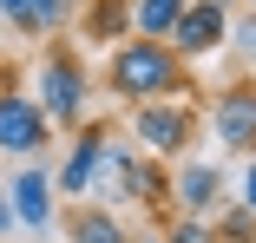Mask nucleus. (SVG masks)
Here are the masks:
<instances>
[{
	"instance_id": "4be33fe9",
	"label": "nucleus",
	"mask_w": 256,
	"mask_h": 243,
	"mask_svg": "<svg viewBox=\"0 0 256 243\" xmlns=\"http://www.w3.org/2000/svg\"><path fill=\"white\" fill-rule=\"evenodd\" d=\"M0 26H7V7H0Z\"/></svg>"
},
{
	"instance_id": "4468645a",
	"label": "nucleus",
	"mask_w": 256,
	"mask_h": 243,
	"mask_svg": "<svg viewBox=\"0 0 256 243\" xmlns=\"http://www.w3.org/2000/svg\"><path fill=\"white\" fill-rule=\"evenodd\" d=\"M184 14V0H132V40H164Z\"/></svg>"
},
{
	"instance_id": "aec40b11",
	"label": "nucleus",
	"mask_w": 256,
	"mask_h": 243,
	"mask_svg": "<svg viewBox=\"0 0 256 243\" xmlns=\"http://www.w3.org/2000/svg\"><path fill=\"white\" fill-rule=\"evenodd\" d=\"M132 243H164V230H144V236H132Z\"/></svg>"
},
{
	"instance_id": "2eb2a0df",
	"label": "nucleus",
	"mask_w": 256,
	"mask_h": 243,
	"mask_svg": "<svg viewBox=\"0 0 256 243\" xmlns=\"http://www.w3.org/2000/svg\"><path fill=\"white\" fill-rule=\"evenodd\" d=\"M210 230H217L224 243H256V217H250L243 204H217V210H210Z\"/></svg>"
},
{
	"instance_id": "f257e3e1",
	"label": "nucleus",
	"mask_w": 256,
	"mask_h": 243,
	"mask_svg": "<svg viewBox=\"0 0 256 243\" xmlns=\"http://www.w3.org/2000/svg\"><path fill=\"white\" fill-rule=\"evenodd\" d=\"M106 86L125 106H151V99H184L190 92V66L171 53L164 40H118L106 60Z\"/></svg>"
},
{
	"instance_id": "6ab92c4d",
	"label": "nucleus",
	"mask_w": 256,
	"mask_h": 243,
	"mask_svg": "<svg viewBox=\"0 0 256 243\" xmlns=\"http://www.w3.org/2000/svg\"><path fill=\"white\" fill-rule=\"evenodd\" d=\"M7 236H20V224H14V204H7V190H0V243Z\"/></svg>"
},
{
	"instance_id": "9b49d317",
	"label": "nucleus",
	"mask_w": 256,
	"mask_h": 243,
	"mask_svg": "<svg viewBox=\"0 0 256 243\" xmlns=\"http://www.w3.org/2000/svg\"><path fill=\"white\" fill-rule=\"evenodd\" d=\"M72 20H79L86 46H118V40H132V0H79Z\"/></svg>"
},
{
	"instance_id": "5701e85b",
	"label": "nucleus",
	"mask_w": 256,
	"mask_h": 243,
	"mask_svg": "<svg viewBox=\"0 0 256 243\" xmlns=\"http://www.w3.org/2000/svg\"><path fill=\"white\" fill-rule=\"evenodd\" d=\"M243 7H256V0H243Z\"/></svg>"
},
{
	"instance_id": "ddd939ff",
	"label": "nucleus",
	"mask_w": 256,
	"mask_h": 243,
	"mask_svg": "<svg viewBox=\"0 0 256 243\" xmlns=\"http://www.w3.org/2000/svg\"><path fill=\"white\" fill-rule=\"evenodd\" d=\"M60 224H66L72 243H132V230H125L118 210H106V204H72Z\"/></svg>"
},
{
	"instance_id": "9d476101",
	"label": "nucleus",
	"mask_w": 256,
	"mask_h": 243,
	"mask_svg": "<svg viewBox=\"0 0 256 243\" xmlns=\"http://www.w3.org/2000/svg\"><path fill=\"white\" fill-rule=\"evenodd\" d=\"M112 132H106V118H86V125H72V144H66V158L53 164V190H66L72 204H86V178H92V164H98V144H106Z\"/></svg>"
},
{
	"instance_id": "f8f14e48",
	"label": "nucleus",
	"mask_w": 256,
	"mask_h": 243,
	"mask_svg": "<svg viewBox=\"0 0 256 243\" xmlns=\"http://www.w3.org/2000/svg\"><path fill=\"white\" fill-rule=\"evenodd\" d=\"M0 7H7V26H20L26 40H46V33H60L72 20L79 0H0Z\"/></svg>"
},
{
	"instance_id": "7ed1b4c3",
	"label": "nucleus",
	"mask_w": 256,
	"mask_h": 243,
	"mask_svg": "<svg viewBox=\"0 0 256 243\" xmlns=\"http://www.w3.org/2000/svg\"><path fill=\"white\" fill-rule=\"evenodd\" d=\"M132 138L144 158H184L190 138H197V106L190 99H151V106H132Z\"/></svg>"
},
{
	"instance_id": "dca6fc26",
	"label": "nucleus",
	"mask_w": 256,
	"mask_h": 243,
	"mask_svg": "<svg viewBox=\"0 0 256 243\" xmlns=\"http://www.w3.org/2000/svg\"><path fill=\"white\" fill-rule=\"evenodd\" d=\"M224 53H243V60L256 66V7L230 14V40H224Z\"/></svg>"
},
{
	"instance_id": "39448f33",
	"label": "nucleus",
	"mask_w": 256,
	"mask_h": 243,
	"mask_svg": "<svg viewBox=\"0 0 256 243\" xmlns=\"http://www.w3.org/2000/svg\"><path fill=\"white\" fill-rule=\"evenodd\" d=\"M210 138L236 158H256V79H230L210 92Z\"/></svg>"
},
{
	"instance_id": "6e6552de",
	"label": "nucleus",
	"mask_w": 256,
	"mask_h": 243,
	"mask_svg": "<svg viewBox=\"0 0 256 243\" xmlns=\"http://www.w3.org/2000/svg\"><path fill=\"white\" fill-rule=\"evenodd\" d=\"M164 204H178V217H210L217 204H230V184H224V171L210 164V158H171V198Z\"/></svg>"
},
{
	"instance_id": "0eeeda50",
	"label": "nucleus",
	"mask_w": 256,
	"mask_h": 243,
	"mask_svg": "<svg viewBox=\"0 0 256 243\" xmlns=\"http://www.w3.org/2000/svg\"><path fill=\"white\" fill-rule=\"evenodd\" d=\"M60 190H53V164L46 158H33V164H20V178L7 184V204H14V224H20V236H46L60 224Z\"/></svg>"
},
{
	"instance_id": "f03ea898",
	"label": "nucleus",
	"mask_w": 256,
	"mask_h": 243,
	"mask_svg": "<svg viewBox=\"0 0 256 243\" xmlns=\"http://www.w3.org/2000/svg\"><path fill=\"white\" fill-rule=\"evenodd\" d=\"M33 106L46 112V125H86L92 79H86V66L66 40H46V53L33 66Z\"/></svg>"
},
{
	"instance_id": "412c9836",
	"label": "nucleus",
	"mask_w": 256,
	"mask_h": 243,
	"mask_svg": "<svg viewBox=\"0 0 256 243\" xmlns=\"http://www.w3.org/2000/svg\"><path fill=\"white\" fill-rule=\"evenodd\" d=\"M204 7H224V14H236V0H204Z\"/></svg>"
},
{
	"instance_id": "20e7f679",
	"label": "nucleus",
	"mask_w": 256,
	"mask_h": 243,
	"mask_svg": "<svg viewBox=\"0 0 256 243\" xmlns=\"http://www.w3.org/2000/svg\"><path fill=\"white\" fill-rule=\"evenodd\" d=\"M46 144H53V125H46V112L33 106V92L14 86V72H0V158H46Z\"/></svg>"
},
{
	"instance_id": "f3484780",
	"label": "nucleus",
	"mask_w": 256,
	"mask_h": 243,
	"mask_svg": "<svg viewBox=\"0 0 256 243\" xmlns=\"http://www.w3.org/2000/svg\"><path fill=\"white\" fill-rule=\"evenodd\" d=\"M164 243H224V236L210 230V217H178V224L164 230Z\"/></svg>"
},
{
	"instance_id": "a211bd4d",
	"label": "nucleus",
	"mask_w": 256,
	"mask_h": 243,
	"mask_svg": "<svg viewBox=\"0 0 256 243\" xmlns=\"http://www.w3.org/2000/svg\"><path fill=\"white\" fill-rule=\"evenodd\" d=\"M230 204H243V210L256 217V158H243V171H236V190H230Z\"/></svg>"
},
{
	"instance_id": "423d86ee",
	"label": "nucleus",
	"mask_w": 256,
	"mask_h": 243,
	"mask_svg": "<svg viewBox=\"0 0 256 243\" xmlns=\"http://www.w3.org/2000/svg\"><path fill=\"white\" fill-rule=\"evenodd\" d=\"M138 171H144V152H138V144H118V138H106V144H98V164H92V178H86V204H106V210H125V204H138Z\"/></svg>"
},
{
	"instance_id": "1a4fd4ad",
	"label": "nucleus",
	"mask_w": 256,
	"mask_h": 243,
	"mask_svg": "<svg viewBox=\"0 0 256 243\" xmlns=\"http://www.w3.org/2000/svg\"><path fill=\"white\" fill-rule=\"evenodd\" d=\"M224 40H230V14H224V7H204V0H184L178 26L164 33V46H171L184 66H190V60H217Z\"/></svg>"
}]
</instances>
